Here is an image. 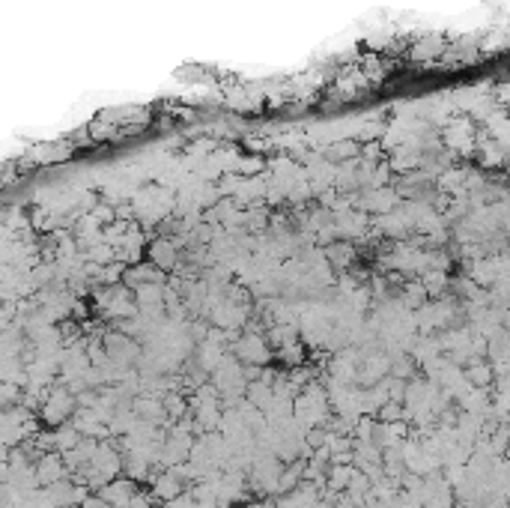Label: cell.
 I'll return each mask as SVG.
<instances>
[{
  "instance_id": "cell-1",
  "label": "cell",
  "mask_w": 510,
  "mask_h": 508,
  "mask_svg": "<svg viewBox=\"0 0 510 508\" xmlns=\"http://www.w3.org/2000/svg\"><path fill=\"white\" fill-rule=\"evenodd\" d=\"M233 356H236L242 365H265V362L272 359V350H269V344H265V338L263 335H257V332H248V335H242L236 344H233Z\"/></svg>"
},
{
  "instance_id": "cell-2",
  "label": "cell",
  "mask_w": 510,
  "mask_h": 508,
  "mask_svg": "<svg viewBox=\"0 0 510 508\" xmlns=\"http://www.w3.org/2000/svg\"><path fill=\"white\" fill-rule=\"evenodd\" d=\"M150 484H152V500H159V502H168V500H176L182 491H185V484L173 476L170 470H164V472H152V479H150Z\"/></svg>"
},
{
  "instance_id": "cell-3",
  "label": "cell",
  "mask_w": 510,
  "mask_h": 508,
  "mask_svg": "<svg viewBox=\"0 0 510 508\" xmlns=\"http://www.w3.org/2000/svg\"><path fill=\"white\" fill-rule=\"evenodd\" d=\"M72 407H75V401H72V395L69 392H51V397L45 401V422L48 425H60L66 416L72 413Z\"/></svg>"
},
{
  "instance_id": "cell-4",
  "label": "cell",
  "mask_w": 510,
  "mask_h": 508,
  "mask_svg": "<svg viewBox=\"0 0 510 508\" xmlns=\"http://www.w3.org/2000/svg\"><path fill=\"white\" fill-rule=\"evenodd\" d=\"M173 242H168V239H159V242H152V248H150V257H152V263L155 267H161V269H168L170 263L176 260L173 257Z\"/></svg>"
},
{
  "instance_id": "cell-5",
  "label": "cell",
  "mask_w": 510,
  "mask_h": 508,
  "mask_svg": "<svg viewBox=\"0 0 510 508\" xmlns=\"http://www.w3.org/2000/svg\"><path fill=\"white\" fill-rule=\"evenodd\" d=\"M275 356H278L281 362H286V365H290V368H296L298 362L305 359V353H302V347H298L296 341H290V344H281L278 350H275Z\"/></svg>"
},
{
  "instance_id": "cell-6",
  "label": "cell",
  "mask_w": 510,
  "mask_h": 508,
  "mask_svg": "<svg viewBox=\"0 0 510 508\" xmlns=\"http://www.w3.org/2000/svg\"><path fill=\"white\" fill-rule=\"evenodd\" d=\"M78 443H81V434H78V428H63L57 434V446L60 449H75Z\"/></svg>"
},
{
  "instance_id": "cell-7",
  "label": "cell",
  "mask_w": 510,
  "mask_h": 508,
  "mask_svg": "<svg viewBox=\"0 0 510 508\" xmlns=\"http://www.w3.org/2000/svg\"><path fill=\"white\" fill-rule=\"evenodd\" d=\"M60 470H63V467H60V458H45V460H42V479H45V481L60 479V476H63Z\"/></svg>"
}]
</instances>
